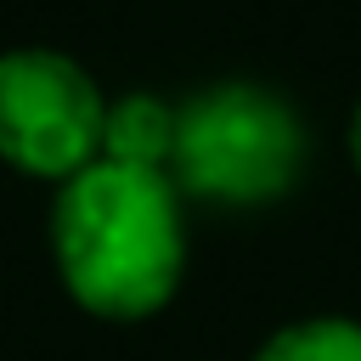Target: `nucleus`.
Wrapping results in <instances>:
<instances>
[{
	"mask_svg": "<svg viewBox=\"0 0 361 361\" xmlns=\"http://www.w3.org/2000/svg\"><path fill=\"white\" fill-rule=\"evenodd\" d=\"M175 152V107L158 96H124L107 102V130H102V158L130 164V169H164Z\"/></svg>",
	"mask_w": 361,
	"mask_h": 361,
	"instance_id": "obj_4",
	"label": "nucleus"
},
{
	"mask_svg": "<svg viewBox=\"0 0 361 361\" xmlns=\"http://www.w3.org/2000/svg\"><path fill=\"white\" fill-rule=\"evenodd\" d=\"M254 361H361V322L350 316H310L259 344Z\"/></svg>",
	"mask_w": 361,
	"mask_h": 361,
	"instance_id": "obj_5",
	"label": "nucleus"
},
{
	"mask_svg": "<svg viewBox=\"0 0 361 361\" xmlns=\"http://www.w3.org/2000/svg\"><path fill=\"white\" fill-rule=\"evenodd\" d=\"M305 135L282 96L259 85L197 90L175 113V175L186 192L214 203H265L282 197L299 175Z\"/></svg>",
	"mask_w": 361,
	"mask_h": 361,
	"instance_id": "obj_2",
	"label": "nucleus"
},
{
	"mask_svg": "<svg viewBox=\"0 0 361 361\" xmlns=\"http://www.w3.org/2000/svg\"><path fill=\"white\" fill-rule=\"evenodd\" d=\"M51 254L62 288L102 322H141L180 288L186 231L180 197L164 169H130L96 158L56 186Z\"/></svg>",
	"mask_w": 361,
	"mask_h": 361,
	"instance_id": "obj_1",
	"label": "nucleus"
},
{
	"mask_svg": "<svg viewBox=\"0 0 361 361\" xmlns=\"http://www.w3.org/2000/svg\"><path fill=\"white\" fill-rule=\"evenodd\" d=\"M107 96L96 79L45 45L0 56V158L34 180H73L102 158Z\"/></svg>",
	"mask_w": 361,
	"mask_h": 361,
	"instance_id": "obj_3",
	"label": "nucleus"
},
{
	"mask_svg": "<svg viewBox=\"0 0 361 361\" xmlns=\"http://www.w3.org/2000/svg\"><path fill=\"white\" fill-rule=\"evenodd\" d=\"M350 152H355V164H361V113H355V130H350Z\"/></svg>",
	"mask_w": 361,
	"mask_h": 361,
	"instance_id": "obj_6",
	"label": "nucleus"
}]
</instances>
